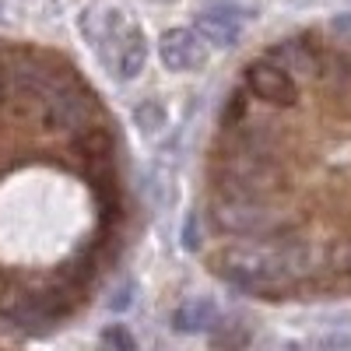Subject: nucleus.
<instances>
[{
  "label": "nucleus",
  "instance_id": "nucleus-1",
  "mask_svg": "<svg viewBox=\"0 0 351 351\" xmlns=\"http://www.w3.org/2000/svg\"><path fill=\"white\" fill-rule=\"evenodd\" d=\"M190 221L204 267L232 291L351 299V14L243 64L204 144Z\"/></svg>",
  "mask_w": 351,
  "mask_h": 351
},
{
  "label": "nucleus",
  "instance_id": "nucleus-2",
  "mask_svg": "<svg viewBox=\"0 0 351 351\" xmlns=\"http://www.w3.org/2000/svg\"><path fill=\"white\" fill-rule=\"evenodd\" d=\"M137 232L123 127L74 56L0 36V334L92 306Z\"/></svg>",
  "mask_w": 351,
  "mask_h": 351
},
{
  "label": "nucleus",
  "instance_id": "nucleus-3",
  "mask_svg": "<svg viewBox=\"0 0 351 351\" xmlns=\"http://www.w3.org/2000/svg\"><path fill=\"white\" fill-rule=\"evenodd\" d=\"M109 64L120 81H134L144 67H148V39L134 21H120L116 14H109Z\"/></svg>",
  "mask_w": 351,
  "mask_h": 351
},
{
  "label": "nucleus",
  "instance_id": "nucleus-4",
  "mask_svg": "<svg viewBox=\"0 0 351 351\" xmlns=\"http://www.w3.org/2000/svg\"><path fill=\"white\" fill-rule=\"evenodd\" d=\"M158 60L169 74H197L208 64V46L186 25H172L158 36Z\"/></svg>",
  "mask_w": 351,
  "mask_h": 351
},
{
  "label": "nucleus",
  "instance_id": "nucleus-5",
  "mask_svg": "<svg viewBox=\"0 0 351 351\" xmlns=\"http://www.w3.org/2000/svg\"><path fill=\"white\" fill-rule=\"evenodd\" d=\"M243 28H246V18H243L239 8H232V4H215V8H204V11L197 14L193 32L204 39V46L232 49V46L243 39Z\"/></svg>",
  "mask_w": 351,
  "mask_h": 351
},
{
  "label": "nucleus",
  "instance_id": "nucleus-6",
  "mask_svg": "<svg viewBox=\"0 0 351 351\" xmlns=\"http://www.w3.org/2000/svg\"><path fill=\"white\" fill-rule=\"evenodd\" d=\"M215 316H218V309H215L211 299H186L172 313V327L180 334H200L215 324Z\"/></svg>",
  "mask_w": 351,
  "mask_h": 351
},
{
  "label": "nucleus",
  "instance_id": "nucleus-7",
  "mask_svg": "<svg viewBox=\"0 0 351 351\" xmlns=\"http://www.w3.org/2000/svg\"><path fill=\"white\" fill-rule=\"evenodd\" d=\"M134 123H137V130L144 137H158L165 130V123H169V112H165V106L158 99H148V102H141L134 109Z\"/></svg>",
  "mask_w": 351,
  "mask_h": 351
},
{
  "label": "nucleus",
  "instance_id": "nucleus-8",
  "mask_svg": "<svg viewBox=\"0 0 351 351\" xmlns=\"http://www.w3.org/2000/svg\"><path fill=\"white\" fill-rule=\"evenodd\" d=\"M99 344H102V351H137V337H134L130 327H123V324H109V327L102 330Z\"/></svg>",
  "mask_w": 351,
  "mask_h": 351
}]
</instances>
